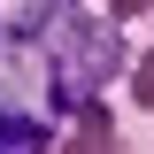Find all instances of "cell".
<instances>
[{"mask_svg": "<svg viewBox=\"0 0 154 154\" xmlns=\"http://www.w3.org/2000/svg\"><path fill=\"white\" fill-rule=\"evenodd\" d=\"M131 46H123V23H108L85 0H54V23H46V116H77L85 100H100L123 77Z\"/></svg>", "mask_w": 154, "mask_h": 154, "instance_id": "6da1fadb", "label": "cell"}, {"mask_svg": "<svg viewBox=\"0 0 154 154\" xmlns=\"http://www.w3.org/2000/svg\"><path fill=\"white\" fill-rule=\"evenodd\" d=\"M0 154H54V116L23 108L8 85H0Z\"/></svg>", "mask_w": 154, "mask_h": 154, "instance_id": "7a4b0ae2", "label": "cell"}, {"mask_svg": "<svg viewBox=\"0 0 154 154\" xmlns=\"http://www.w3.org/2000/svg\"><path fill=\"white\" fill-rule=\"evenodd\" d=\"M54 154H123V131H116L108 100H85L69 116V131H54Z\"/></svg>", "mask_w": 154, "mask_h": 154, "instance_id": "3957f363", "label": "cell"}, {"mask_svg": "<svg viewBox=\"0 0 154 154\" xmlns=\"http://www.w3.org/2000/svg\"><path fill=\"white\" fill-rule=\"evenodd\" d=\"M123 77H131V100H139V108L154 116V46H146V54H131V62H123Z\"/></svg>", "mask_w": 154, "mask_h": 154, "instance_id": "277c9868", "label": "cell"}, {"mask_svg": "<svg viewBox=\"0 0 154 154\" xmlns=\"http://www.w3.org/2000/svg\"><path fill=\"white\" fill-rule=\"evenodd\" d=\"M85 8H100V16H108V23H131V16H146L154 0H85Z\"/></svg>", "mask_w": 154, "mask_h": 154, "instance_id": "5b68a950", "label": "cell"}, {"mask_svg": "<svg viewBox=\"0 0 154 154\" xmlns=\"http://www.w3.org/2000/svg\"><path fill=\"white\" fill-rule=\"evenodd\" d=\"M146 16H154V8H146Z\"/></svg>", "mask_w": 154, "mask_h": 154, "instance_id": "8992f818", "label": "cell"}]
</instances>
